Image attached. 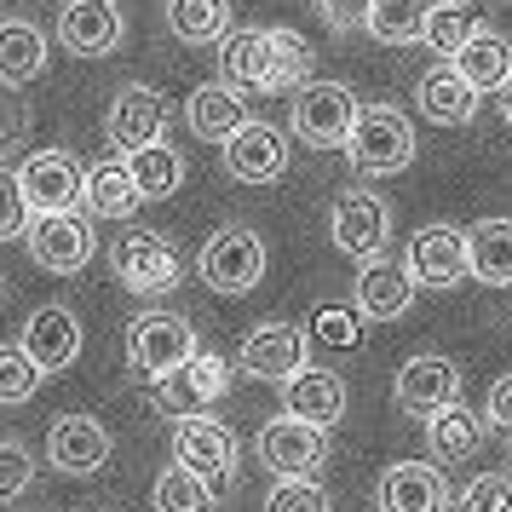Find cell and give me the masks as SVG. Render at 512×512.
Returning <instances> with one entry per match:
<instances>
[{
	"label": "cell",
	"mask_w": 512,
	"mask_h": 512,
	"mask_svg": "<svg viewBox=\"0 0 512 512\" xmlns=\"http://www.w3.org/2000/svg\"><path fill=\"white\" fill-rule=\"evenodd\" d=\"M346 162L363 173V179H386V173H403L415 162V127L403 110L392 104H363L357 116V133L346 144Z\"/></svg>",
	"instance_id": "6da1fadb"
},
{
	"label": "cell",
	"mask_w": 512,
	"mask_h": 512,
	"mask_svg": "<svg viewBox=\"0 0 512 512\" xmlns=\"http://www.w3.org/2000/svg\"><path fill=\"white\" fill-rule=\"evenodd\" d=\"M265 242H259V231H248V225H225V231H213L208 242H202V254H196V271H202V282H208L213 294H225V300H236V294H254L259 277H265Z\"/></svg>",
	"instance_id": "7a4b0ae2"
},
{
	"label": "cell",
	"mask_w": 512,
	"mask_h": 512,
	"mask_svg": "<svg viewBox=\"0 0 512 512\" xmlns=\"http://www.w3.org/2000/svg\"><path fill=\"white\" fill-rule=\"evenodd\" d=\"M357 116H363V104L346 81H305L294 93V133L311 150H346L357 133Z\"/></svg>",
	"instance_id": "3957f363"
},
{
	"label": "cell",
	"mask_w": 512,
	"mask_h": 512,
	"mask_svg": "<svg viewBox=\"0 0 512 512\" xmlns=\"http://www.w3.org/2000/svg\"><path fill=\"white\" fill-rule=\"evenodd\" d=\"M196 328L179 317V311H144V317H133V328H127V363H133V374H144V380H167L173 369H185L190 357H196Z\"/></svg>",
	"instance_id": "277c9868"
},
{
	"label": "cell",
	"mask_w": 512,
	"mask_h": 512,
	"mask_svg": "<svg viewBox=\"0 0 512 512\" xmlns=\"http://www.w3.org/2000/svg\"><path fill=\"white\" fill-rule=\"evenodd\" d=\"M328 236H334V248L357 265H369V259H386V242H392V208L374 196V190L351 185L334 196V208H328Z\"/></svg>",
	"instance_id": "5b68a950"
},
{
	"label": "cell",
	"mask_w": 512,
	"mask_h": 512,
	"mask_svg": "<svg viewBox=\"0 0 512 512\" xmlns=\"http://www.w3.org/2000/svg\"><path fill=\"white\" fill-rule=\"evenodd\" d=\"M110 271H116V282L121 288H133V294H167L185 265H179V254H173L167 236L127 225V231L110 242Z\"/></svg>",
	"instance_id": "8992f818"
},
{
	"label": "cell",
	"mask_w": 512,
	"mask_h": 512,
	"mask_svg": "<svg viewBox=\"0 0 512 512\" xmlns=\"http://www.w3.org/2000/svg\"><path fill=\"white\" fill-rule=\"evenodd\" d=\"M231 392V363L213 357V351H196L185 369H173L167 380H150V403L173 420H190V415H208L219 397Z\"/></svg>",
	"instance_id": "52a82bcc"
},
{
	"label": "cell",
	"mask_w": 512,
	"mask_h": 512,
	"mask_svg": "<svg viewBox=\"0 0 512 512\" xmlns=\"http://www.w3.org/2000/svg\"><path fill=\"white\" fill-rule=\"evenodd\" d=\"M259 461L277 478H317L328 461V426H311L300 415H277L259 426Z\"/></svg>",
	"instance_id": "ba28073f"
},
{
	"label": "cell",
	"mask_w": 512,
	"mask_h": 512,
	"mask_svg": "<svg viewBox=\"0 0 512 512\" xmlns=\"http://www.w3.org/2000/svg\"><path fill=\"white\" fill-rule=\"evenodd\" d=\"M24 242H29V259L41 271H52V277H75L98 254V236L81 213H35V225H29Z\"/></svg>",
	"instance_id": "9c48e42d"
},
{
	"label": "cell",
	"mask_w": 512,
	"mask_h": 512,
	"mask_svg": "<svg viewBox=\"0 0 512 512\" xmlns=\"http://www.w3.org/2000/svg\"><path fill=\"white\" fill-rule=\"evenodd\" d=\"M409 277L420 288H455V282L472 277V236L461 225H420L409 236Z\"/></svg>",
	"instance_id": "30bf717a"
},
{
	"label": "cell",
	"mask_w": 512,
	"mask_h": 512,
	"mask_svg": "<svg viewBox=\"0 0 512 512\" xmlns=\"http://www.w3.org/2000/svg\"><path fill=\"white\" fill-rule=\"evenodd\" d=\"M236 432L225 420L213 415H190V420H173V461L190 466V472H202L213 489L231 484L236 478Z\"/></svg>",
	"instance_id": "8fae6325"
},
{
	"label": "cell",
	"mask_w": 512,
	"mask_h": 512,
	"mask_svg": "<svg viewBox=\"0 0 512 512\" xmlns=\"http://www.w3.org/2000/svg\"><path fill=\"white\" fill-rule=\"evenodd\" d=\"M18 179H24V196L35 213H75L87 202V173L70 150H35L18 167Z\"/></svg>",
	"instance_id": "7c38bea8"
},
{
	"label": "cell",
	"mask_w": 512,
	"mask_h": 512,
	"mask_svg": "<svg viewBox=\"0 0 512 512\" xmlns=\"http://www.w3.org/2000/svg\"><path fill=\"white\" fill-rule=\"evenodd\" d=\"M397 409L415 420H432L443 415L449 403H461V369L449 363V357H438V351H426V357H409L403 369H397Z\"/></svg>",
	"instance_id": "4fadbf2b"
},
{
	"label": "cell",
	"mask_w": 512,
	"mask_h": 512,
	"mask_svg": "<svg viewBox=\"0 0 512 512\" xmlns=\"http://www.w3.org/2000/svg\"><path fill=\"white\" fill-rule=\"evenodd\" d=\"M305 346H311V334L300 323H259L248 340H242V374H254V380H277L288 386L294 374L305 369Z\"/></svg>",
	"instance_id": "5bb4252c"
},
{
	"label": "cell",
	"mask_w": 512,
	"mask_h": 512,
	"mask_svg": "<svg viewBox=\"0 0 512 512\" xmlns=\"http://www.w3.org/2000/svg\"><path fill=\"white\" fill-rule=\"evenodd\" d=\"M167 127V98L156 93V87H121L116 104H110V116H104V139H110V150H121V156H133V150H144V144H156Z\"/></svg>",
	"instance_id": "9a60e30c"
},
{
	"label": "cell",
	"mask_w": 512,
	"mask_h": 512,
	"mask_svg": "<svg viewBox=\"0 0 512 512\" xmlns=\"http://www.w3.org/2000/svg\"><path fill=\"white\" fill-rule=\"evenodd\" d=\"M127 35V18H121V0H70L58 12V41L75 52V58H110Z\"/></svg>",
	"instance_id": "2e32d148"
},
{
	"label": "cell",
	"mask_w": 512,
	"mask_h": 512,
	"mask_svg": "<svg viewBox=\"0 0 512 512\" xmlns=\"http://www.w3.org/2000/svg\"><path fill=\"white\" fill-rule=\"evenodd\" d=\"M219 81L236 93H277V47L271 29H231L219 41Z\"/></svg>",
	"instance_id": "e0dca14e"
},
{
	"label": "cell",
	"mask_w": 512,
	"mask_h": 512,
	"mask_svg": "<svg viewBox=\"0 0 512 512\" xmlns=\"http://www.w3.org/2000/svg\"><path fill=\"white\" fill-rule=\"evenodd\" d=\"M47 461L64 478H93L98 466L110 461V432L93 415H58L47 432Z\"/></svg>",
	"instance_id": "ac0fdd59"
},
{
	"label": "cell",
	"mask_w": 512,
	"mask_h": 512,
	"mask_svg": "<svg viewBox=\"0 0 512 512\" xmlns=\"http://www.w3.org/2000/svg\"><path fill=\"white\" fill-rule=\"evenodd\" d=\"M282 167H288V133L271 121H248L225 144V173L236 185H271V179H282Z\"/></svg>",
	"instance_id": "d6986e66"
},
{
	"label": "cell",
	"mask_w": 512,
	"mask_h": 512,
	"mask_svg": "<svg viewBox=\"0 0 512 512\" xmlns=\"http://www.w3.org/2000/svg\"><path fill=\"white\" fill-rule=\"evenodd\" d=\"M415 288L420 282L409 277V265H392V259H369L363 271H357V288H351V300L363 311V323H397V317H409V305H415Z\"/></svg>",
	"instance_id": "ffe728a7"
},
{
	"label": "cell",
	"mask_w": 512,
	"mask_h": 512,
	"mask_svg": "<svg viewBox=\"0 0 512 512\" xmlns=\"http://www.w3.org/2000/svg\"><path fill=\"white\" fill-rule=\"evenodd\" d=\"M81 340H87V334H81V317H75L70 305H41V311H29L18 346H24L47 374H58L81 357Z\"/></svg>",
	"instance_id": "44dd1931"
},
{
	"label": "cell",
	"mask_w": 512,
	"mask_h": 512,
	"mask_svg": "<svg viewBox=\"0 0 512 512\" xmlns=\"http://www.w3.org/2000/svg\"><path fill=\"white\" fill-rule=\"evenodd\" d=\"M449 507V478L432 461H397L380 478V512H443Z\"/></svg>",
	"instance_id": "7402d4cb"
},
{
	"label": "cell",
	"mask_w": 512,
	"mask_h": 512,
	"mask_svg": "<svg viewBox=\"0 0 512 512\" xmlns=\"http://www.w3.org/2000/svg\"><path fill=\"white\" fill-rule=\"evenodd\" d=\"M185 121L202 144H231L236 133L248 127V104H242V93H236L231 81H208V87L190 93Z\"/></svg>",
	"instance_id": "603a6c76"
},
{
	"label": "cell",
	"mask_w": 512,
	"mask_h": 512,
	"mask_svg": "<svg viewBox=\"0 0 512 512\" xmlns=\"http://www.w3.org/2000/svg\"><path fill=\"white\" fill-rule=\"evenodd\" d=\"M415 98H420V116L426 121H438V127H466V121L478 116V98L484 93H478L455 64H438V70L420 75Z\"/></svg>",
	"instance_id": "cb8c5ba5"
},
{
	"label": "cell",
	"mask_w": 512,
	"mask_h": 512,
	"mask_svg": "<svg viewBox=\"0 0 512 512\" xmlns=\"http://www.w3.org/2000/svg\"><path fill=\"white\" fill-rule=\"evenodd\" d=\"M282 415H300L311 426H334V420L346 415V380L334 369H311L305 363L288 386H282Z\"/></svg>",
	"instance_id": "d4e9b609"
},
{
	"label": "cell",
	"mask_w": 512,
	"mask_h": 512,
	"mask_svg": "<svg viewBox=\"0 0 512 512\" xmlns=\"http://www.w3.org/2000/svg\"><path fill=\"white\" fill-rule=\"evenodd\" d=\"M47 75V35L24 18L0 24V87H29Z\"/></svg>",
	"instance_id": "484cf974"
},
{
	"label": "cell",
	"mask_w": 512,
	"mask_h": 512,
	"mask_svg": "<svg viewBox=\"0 0 512 512\" xmlns=\"http://www.w3.org/2000/svg\"><path fill=\"white\" fill-rule=\"evenodd\" d=\"M455 70L478 87V93H507L512 87V41L495 29H478L461 52H455Z\"/></svg>",
	"instance_id": "4316f807"
},
{
	"label": "cell",
	"mask_w": 512,
	"mask_h": 512,
	"mask_svg": "<svg viewBox=\"0 0 512 512\" xmlns=\"http://www.w3.org/2000/svg\"><path fill=\"white\" fill-rule=\"evenodd\" d=\"M484 415H472L466 403H449L443 415L426 420V443H432V455H438L443 466H461L478 455V443H484Z\"/></svg>",
	"instance_id": "83f0119b"
},
{
	"label": "cell",
	"mask_w": 512,
	"mask_h": 512,
	"mask_svg": "<svg viewBox=\"0 0 512 512\" xmlns=\"http://www.w3.org/2000/svg\"><path fill=\"white\" fill-rule=\"evenodd\" d=\"M139 202H144V190H139V179H133L127 156H121V162L87 167V213H98V219H133Z\"/></svg>",
	"instance_id": "f1b7e54d"
},
{
	"label": "cell",
	"mask_w": 512,
	"mask_h": 512,
	"mask_svg": "<svg viewBox=\"0 0 512 512\" xmlns=\"http://www.w3.org/2000/svg\"><path fill=\"white\" fill-rule=\"evenodd\" d=\"M432 0H369V35L380 47H415L426 41Z\"/></svg>",
	"instance_id": "f546056e"
},
{
	"label": "cell",
	"mask_w": 512,
	"mask_h": 512,
	"mask_svg": "<svg viewBox=\"0 0 512 512\" xmlns=\"http://www.w3.org/2000/svg\"><path fill=\"white\" fill-rule=\"evenodd\" d=\"M466 236H472V277L489 288H512V219H478Z\"/></svg>",
	"instance_id": "4dcf8cb0"
},
{
	"label": "cell",
	"mask_w": 512,
	"mask_h": 512,
	"mask_svg": "<svg viewBox=\"0 0 512 512\" xmlns=\"http://www.w3.org/2000/svg\"><path fill=\"white\" fill-rule=\"evenodd\" d=\"M167 29L190 47L225 41L231 35V0H167Z\"/></svg>",
	"instance_id": "1f68e13d"
},
{
	"label": "cell",
	"mask_w": 512,
	"mask_h": 512,
	"mask_svg": "<svg viewBox=\"0 0 512 512\" xmlns=\"http://www.w3.org/2000/svg\"><path fill=\"white\" fill-rule=\"evenodd\" d=\"M484 29V12L472 0H432V18H426V47L455 64V52Z\"/></svg>",
	"instance_id": "d6a6232c"
},
{
	"label": "cell",
	"mask_w": 512,
	"mask_h": 512,
	"mask_svg": "<svg viewBox=\"0 0 512 512\" xmlns=\"http://www.w3.org/2000/svg\"><path fill=\"white\" fill-rule=\"evenodd\" d=\"M127 167H133V179H139L144 202H167L173 190L185 185V156H179V150H173L167 139H156V144H144V150H133V156H127Z\"/></svg>",
	"instance_id": "836d02e7"
},
{
	"label": "cell",
	"mask_w": 512,
	"mask_h": 512,
	"mask_svg": "<svg viewBox=\"0 0 512 512\" xmlns=\"http://www.w3.org/2000/svg\"><path fill=\"white\" fill-rule=\"evenodd\" d=\"M213 495L219 489L202 478V472H190V466H167L162 478H156V489H150V501H156V512H213Z\"/></svg>",
	"instance_id": "e575fe53"
},
{
	"label": "cell",
	"mask_w": 512,
	"mask_h": 512,
	"mask_svg": "<svg viewBox=\"0 0 512 512\" xmlns=\"http://www.w3.org/2000/svg\"><path fill=\"white\" fill-rule=\"evenodd\" d=\"M41 380H47V369L24 346H0V403H29L41 392Z\"/></svg>",
	"instance_id": "d590c367"
},
{
	"label": "cell",
	"mask_w": 512,
	"mask_h": 512,
	"mask_svg": "<svg viewBox=\"0 0 512 512\" xmlns=\"http://www.w3.org/2000/svg\"><path fill=\"white\" fill-rule=\"evenodd\" d=\"M271 47H277V93H300L305 81H311V41H305L300 29H271Z\"/></svg>",
	"instance_id": "8d00e7d4"
},
{
	"label": "cell",
	"mask_w": 512,
	"mask_h": 512,
	"mask_svg": "<svg viewBox=\"0 0 512 512\" xmlns=\"http://www.w3.org/2000/svg\"><path fill=\"white\" fill-rule=\"evenodd\" d=\"M29 225H35V208H29V196H24V179L12 167H0V242L29 236Z\"/></svg>",
	"instance_id": "74e56055"
},
{
	"label": "cell",
	"mask_w": 512,
	"mask_h": 512,
	"mask_svg": "<svg viewBox=\"0 0 512 512\" xmlns=\"http://www.w3.org/2000/svg\"><path fill=\"white\" fill-rule=\"evenodd\" d=\"M455 512H512V472H478L461 489Z\"/></svg>",
	"instance_id": "f35d334b"
},
{
	"label": "cell",
	"mask_w": 512,
	"mask_h": 512,
	"mask_svg": "<svg viewBox=\"0 0 512 512\" xmlns=\"http://www.w3.org/2000/svg\"><path fill=\"white\" fill-rule=\"evenodd\" d=\"M265 512H328V495L317 478H277L265 495Z\"/></svg>",
	"instance_id": "ab89813d"
},
{
	"label": "cell",
	"mask_w": 512,
	"mask_h": 512,
	"mask_svg": "<svg viewBox=\"0 0 512 512\" xmlns=\"http://www.w3.org/2000/svg\"><path fill=\"white\" fill-rule=\"evenodd\" d=\"M311 334H317L323 346H334V351H351L357 340H363V311H340V305H328V311L311 317Z\"/></svg>",
	"instance_id": "60d3db41"
},
{
	"label": "cell",
	"mask_w": 512,
	"mask_h": 512,
	"mask_svg": "<svg viewBox=\"0 0 512 512\" xmlns=\"http://www.w3.org/2000/svg\"><path fill=\"white\" fill-rule=\"evenodd\" d=\"M29 484H35V455L24 443H0V507L18 501Z\"/></svg>",
	"instance_id": "b9f144b4"
},
{
	"label": "cell",
	"mask_w": 512,
	"mask_h": 512,
	"mask_svg": "<svg viewBox=\"0 0 512 512\" xmlns=\"http://www.w3.org/2000/svg\"><path fill=\"white\" fill-rule=\"evenodd\" d=\"M323 24L334 35H351V29H369V0H317Z\"/></svg>",
	"instance_id": "7bdbcfd3"
},
{
	"label": "cell",
	"mask_w": 512,
	"mask_h": 512,
	"mask_svg": "<svg viewBox=\"0 0 512 512\" xmlns=\"http://www.w3.org/2000/svg\"><path fill=\"white\" fill-rule=\"evenodd\" d=\"M484 420H489V426H495V432H512V374H501V380L489 386Z\"/></svg>",
	"instance_id": "ee69618b"
},
{
	"label": "cell",
	"mask_w": 512,
	"mask_h": 512,
	"mask_svg": "<svg viewBox=\"0 0 512 512\" xmlns=\"http://www.w3.org/2000/svg\"><path fill=\"white\" fill-rule=\"evenodd\" d=\"M501 116H507V127H512V87H507V98H501Z\"/></svg>",
	"instance_id": "f6af8a7d"
},
{
	"label": "cell",
	"mask_w": 512,
	"mask_h": 512,
	"mask_svg": "<svg viewBox=\"0 0 512 512\" xmlns=\"http://www.w3.org/2000/svg\"><path fill=\"white\" fill-rule=\"evenodd\" d=\"M0 300H6V282H0Z\"/></svg>",
	"instance_id": "bcb514c9"
},
{
	"label": "cell",
	"mask_w": 512,
	"mask_h": 512,
	"mask_svg": "<svg viewBox=\"0 0 512 512\" xmlns=\"http://www.w3.org/2000/svg\"><path fill=\"white\" fill-rule=\"evenodd\" d=\"M507 472H512V455H507Z\"/></svg>",
	"instance_id": "7dc6e473"
}]
</instances>
